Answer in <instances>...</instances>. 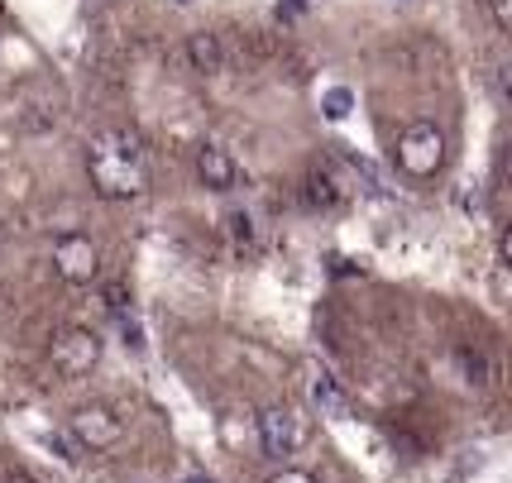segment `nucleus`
Listing matches in <instances>:
<instances>
[{
  "mask_svg": "<svg viewBox=\"0 0 512 483\" xmlns=\"http://www.w3.org/2000/svg\"><path fill=\"white\" fill-rule=\"evenodd\" d=\"M87 173L96 197L106 201H134L149 187V158L144 139L134 130H96L87 139Z\"/></svg>",
  "mask_w": 512,
  "mask_h": 483,
  "instance_id": "1",
  "label": "nucleus"
},
{
  "mask_svg": "<svg viewBox=\"0 0 512 483\" xmlns=\"http://www.w3.org/2000/svg\"><path fill=\"white\" fill-rule=\"evenodd\" d=\"M393 158H398V168L407 177L426 182V177H436L446 168V134L436 130V125H426V120H417V125H407V130L398 134Z\"/></svg>",
  "mask_w": 512,
  "mask_h": 483,
  "instance_id": "2",
  "label": "nucleus"
},
{
  "mask_svg": "<svg viewBox=\"0 0 512 483\" xmlns=\"http://www.w3.org/2000/svg\"><path fill=\"white\" fill-rule=\"evenodd\" d=\"M48 364L58 378H82L101 364V335L87 326H72L63 335H53V350H48Z\"/></svg>",
  "mask_w": 512,
  "mask_h": 483,
  "instance_id": "3",
  "label": "nucleus"
},
{
  "mask_svg": "<svg viewBox=\"0 0 512 483\" xmlns=\"http://www.w3.org/2000/svg\"><path fill=\"white\" fill-rule=\"evenodd\" d=\"M53 273L72 287H87L91 278L101 273V249H96V240L82 235V230L58 235V240H53Z\"/></svg>",
  "mask_w": 512,
  "mask_h": 483,
  "instance_id": "4",
  "label": "nucleus"
},
{
  "mask_svg": "<svg viewBox=\"0 0 512 483\" xmlns=\"http://www.w3.org/2000/svg\"><path fill=\"white\" fill-rule=\"evenodd\" d=\"M259 445H264L268 460H288L307 445V421L292 407H264L259 412Z\"/></svg>",
  "mask_w": 512,
  "mask_h": 483,
  "instance_id": "5",
  "label": "nucleus"
},
{
  "mask_svg": "<svg viewBox=\"0 0 512 483\" xmlns=\"http://www.w3.org/2000/svg\"><path fill=\"white\" fill-rule=\"evenodd\" d=\"M67 426H72L77 445H82V450H91V455H101V450H115V445H120V436H125V421L115 417L106 402H87V407H77Z\"/></svg>",
  "mask_w": 512,
  "mask_h": 483,
  "instance_id": "6",
  "label": "nucleus"
},
{
  "mask_svg": "<svg viewBox=\"0 0 512 483\" xmlns=\"http://www.w3.org/2000/svg\"><path fill=\"white\" fill-rule=\"evenodd\" d=\"M197 177L206 192H230L235 182H240V163L225 154V149H216V144H201L197 149Z\"/></svg>",
  "mask_w": 512,
  "mask_h": 483,
  "instance_id": "7",
  "label": "nucleus"
},
{
  "mask_svg": "<svg viewBox=\"0 0 512 483\" xmlns=\"http://www.w3.org/2000/svg\"><path fill=\"white\" fill-rule=\"evenodd\" d=\"M307 397H312V407H316V412H321L326 421H350V397L340 393V383H335L326 369L307 378Z\"/></svg>",
  "mask_w": 512,
  "mask_h": 483,
  "instance_id": "8",
  "label": "nucleus"
},
{
  "mask_svg": "<svg viewBox=\"0 0 512 483\" xmlns=\"http://www.w3.org/2000/svg\"><path fill=\"white\" fill-rule=\"evenodd\" d=\"M187 63H192V72H197V77H216V72H221V63H225L221 39H216V34H206V29H201V34H192V39H187Z\"/></svg>",
  "mask_w": 512,
  "mask_h": 483,
  "instance_id": "9",
  "label": "nucleus"
},
{
  "mask_svg": "<svg viewBox=\"0 0 512 483\" xmlns=\"http://www.w3.org/2000/svg\"><path fill=\"white\" fill-rule=\"evenodd\" d=\"M321 110H326V120H350V110H355V91L350 87H331L326 96H321Z\"/></svg>",
  "mask_w": 512,
  "mask_h": 483,
  "instance_id": "10",
  "label": "nucleus"
},
{
  "mask_svg": "<svg viewBox=\"0 0 512 483\" xmlns=\"http://www.w3.org/2000/svg\"><path fill=\"white\" fill-rule=\"evenodd\" d=\"M307 197H312L316 206H331V201H335V182L326 173H312V182H307Z\"/></svg>",
  "mask_w": 512,
  "mask_h": 483,
  "instance_id": "11",
  "label": "nucleus"
},
{
  "mask_svg": "<svg viewBox=\"0 0 512 483\" xmlns=\"http://www.w3.org/2000/svg\"><path fill=\"white\" fill-rule=\"evenodd\" d=\"M120 335H125L130 350H144V330H139V321H125V316H120Z\"/></svg>",
  "mask_w": 512,
  "mask_h": 483,
  "instance_id": "12",
  "label": "nucleus"
},
{
  "mask_svg": "<svg viewBox=\"0 0 512 483\" xmlns=\"http://www.w3.org/2000/svg\"><path fill=\"white\" fill-rule=\"evenodd\" d=\"M125 302H130V292H125V283H111V287H106V307H111L115 316L125 311Z\"/></svg>",
  "mask_w": 512,
  "mask_h": 483,
  "instance_id": "13",
  "label": "nucleus"
},
{
  "mask_svg": "<svg viewBox=\"0 0 512 483\" xmlns=\"http://www.w3.org/2000/svg\"><path fill=\"white\" fill-rule=\"evenodd\" d=\"M493 5V24L498 29H512V0H489Z\"/></svg>",
  "mask_w": 512,
  "mask_h": 483,
  "instance_id": "14",
  "label": "nucleus"
},
{
  "mask_svg": "<svg viewBox=\"0 0 512 483\" xmlns=\"http://www.w3.org/2000/svg\"><path fill=\"white\" fill-rule=\"evenodd\" d=\"M230 235H235V240H249V235H254V230H249V216H245V211H230Z\"/></svg>",
  "mask_w": 512,
  "mask_h": 483,
  "instance_id": "15",
  "label": "nucleus"
},
{
  "mask_svg": "<svg viewBox=\"0 0 512 483\" xmlns=\"http://www.w3.org/2000/svg\"><path fill=\"white\" fill-rule=\"evenodd\" d=\"M268 483H316V479L307 474V469H283V474H273Z\"/></svg>",
  "mask_w": 512,
  "mask_h": 483,
  "instance_id": "16",
  "label": "nucleus"
},
{
  "mask_svg": "<svg viewBox=\"0 0 512 483\" xmlns=\"http://www.w3.org/2000/svg\"><path fill=\"white\" fill-rule=\"evenodd\" d=\"M182 483H216V479H206V474H192V479H182Z\"/></svg>",
  "mask_w": 512,
  "mask_h": 483,
  "instance_id": "17",
  "label": "nucleus"
},
{
  "mask_svg": "<svg viewBox=\"0 0 512 483\" xmlns=\"http://www.w3.org/2000/svg\"><path fill=\"white\" fill-rule=\"evenodd\" d=\"M178 5H192V0H178Z\"/></svg>",
  "mask_w": 512,
  "mask_h": 483,
  "instance_id": "18",
  "label": "nucleus"
}]
</instances>
